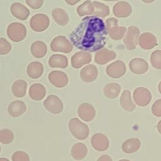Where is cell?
<instances>
[{
  "instance_id": "6da1fadb",
  "label": "cell",
  "mask_w": 161,
  "mask_h": 161,
  "mask_svg": "<svg viewBox=\"0 0 161 161\" xmlns=\"http://www.w3.org/2000/svg\"><path fill=\"white\" fill-rule=\"evenodd\" d=\"M108 32L103 19L95 16H86L72 31L69 39L77 48L95 52L108 42Z\"/></svg>"
},
{
  "instance_id": "7a4b0ae2",
  "label": "cell",
  "mask_w": 161,
  "mask_h": 161,
  "mask_svg": "<svg viewBox=\"0 0 161 161\" xmlns=\"http://www.w3.org/2000/svg\"><path fill=\"white\" fill-rule=\"evenodd\" d=\"M69 128L72 135L78 140H85L89 134L88 126L78 118H72L69 122Z\"/></svg>"
},
{
  "instance_id": "3957f363",
  "label": "cell",
  "mask_w": 161,
  "mask_h": 161,
  "mask_svg": "<svg viewBox=\"0 0 161 161\" xmlns=\"http://www.w3.org/2000/svg\"><path fill=\"white\" fill-rule=\"evenodd\" d=\"M117 19L111 18L106 20L105 26L109 36L114 40H119L123 38L126 33L125 26H118Z\"/></svg>"
},
{
  "instance_id": "277c9868",
  "label": "cell",
  "mask_w": 161,
  "mask_h": 161,
  "mask_svg": "<svg viewBox=\"0 0 161 161\" xmlns=\"http://www.w3.org/2000/svg\"><path fill=\"white\" fill-rule=\"evenodd\" d=\"M6 33L11 40L14 42H19L25 38L26 36V28L23 24L14 22L8 25Z\"/></svg>"
},
{
  "instance_id": "5b68a950",
  "label": "cell",
  "mask_w": 161,
  "mask_h": 161,
  "mask_svg": "<svg viewBox=\"0 0 161 161\" xmlns=\"http://www.w3.org/2000/svg\"><path fill=\"white\" fill-rule=\"evenodd\" d=\"M73 48L74 47L72 43L65 36L62 35H59L54 38L50 44V48L53 52L68 53L72 51Z\"/></svg>"
},
{
  "instance_id": "8992f818",
  "label": "cell",
  "mask_w": 161,
  "mask_h": 161,
  "mask_svg": "<svg viewBox=\"0 0 161 161\" xmlns=\"http://www.w3.org/2000/svg\"><path fill=\"white\" fill-rule=\"evenodd\" d=\"M50 25V19L45 14H36L33 15L30 20L31 28L36 32H42L47 30Z\"/></svg>"
},
{
  "instance_id": "52a82bcc",
  "label": "cell",
  "mask_w": 161,
  "mask_h": 161,
  "mask_svg": "<svg viewBox=\"0 0 161 161\" xmlns=\"http://www.w3.org/2000/svg\"><path fill=\"white\" fill-rule=\"evenodd\" d=\"M140 31L136 26H130L127 30V33L123 39V43L126 48L129 50H134L138 45V38Z\"/></svg>"
},
{
  "instance_id": "ba28073f",
  "label": "cell",
  "mask_w": 161,
  "mask_h": 161,
  "mask_svg": "<svg viewBox=\"0 0 161 161\" xmlns=\"http://www.w3.org/2000/svg\"><path fill=\"white\" fill-rule=\"evenodd\" d=\"M133 97L138 106L143 107L147 106L150 103L152 94L148 89L143 87H139L134 90Z\"/></svg>"
},
{
  "instance_id": "9c48e42d",
  "label": "cell",
  "mask_w": 161,
  "mask_h": 161,
  "mask_svg": "<svg viewBox=\"0 0 161 161\" xmlns=\"http://www.w3.org/2000/svg\"><path fill=\"white\" fill-rule=\"evenodd\" d=\"M43 105L48 111L53 114H59L63 111L62 101L55 95L48 96L44 101Z\"/></svg>"
},
{
  "instance_id": "30bf717a",
  "label": "cell",
  "mask_w": 161,
  "mask_h": 161,
  "mask_svg": "<svg viewBox=\"0 0 161 161\" xmlns=\"http://www.w3.org/2000/svg\"><path fill=\"white\" fill-rule=\"evenodd\" d=\"M126 70V65L121 60H116L111 63L106 69L107 75L114 79H118L124 75Z\"/></svg>"
},
{
  "instance_id": "8fae6325",
  "label": "cell",
  "mask_w": 161,
  "mask_h": 161,
  "mask_svg": "<svg viewBox=\"0 0 161 161\" xmlns=\"http://www.w3.org/2000/svg\"><path fill=\"white\" fill-rule=\"evenodd\" d=\"M48 79L52 85L58 88L65 87L69 82L67 75L64 72L58 70H53L50 72Z\"/></svg>"
},
{
  "instance_id": "7c38bea8",
  "label": "cell",
  "mask_w": 161,
  "mask_h": 161,
  "mask_svg": "<svg viewBox=\"0 0 161 161\" xmlns=\"http://www.w3.org/2000/svg\"><path fill=\"white\" fill-rule=\"evenodd\" d=\"M92 55L86 51H80L75 53L71 57V65L75 69H79L84 65L90 63Z\"/></svg>"
},
{
  "instance_id": "4fadbf2b",
  "label": "cell",
  "mask_w": 161,
  "mask_h": 161,
  "mask_svg": "<svg viewBox=\"0 0 161 161\" xmlns=\"http://www.w3.org/2000/svg\"><path fill=\"white\" fill-rule=\"evenodd\" d=\"M77 113L83 121H91L95 118L96 110L94 107L90 103H84L79 106Z\"/></svg>"
},
{
  "instance_id": "5bb4252c",
  "label": "cell",
  "mask_w": 161,
  "mask_h": 161,
  "mask_svg": "<svg viewBox=\"0 0 161 161\" xmlns=\"http://www.w3.org/2000/svg\"><path fill=\"white\" fill-rule=\"evenodd\" d=\"M92 147L97 151L103 152L106 150L109 146V142L108 137L103 133H97L91 138Z\"/></svg>"
},
{
  "instance_id": "9a60e30c",
  "label": "cell",
  "mask_w": 161,
  "mask_h": 161,
  "mask_svg": "<svg viewBox=\"0 0 161 161\" xmlns=\"http://www.w3.org/2000/svg\"><path fill=\"white\" fill-rule=\"evenodd\" d=\"M116 53L113 50H109L107 48H103L97 51L94 55V61L99 65H104L108 62L114 59Z\"/></svg>"
},
{
  "instance_id": "2e32d148",
  "label": "cell",
  "mask_w": 161,
  "mask_h": 161,
  "mask_svg": "<svg viewBox=\"0 0 161 161\" xmlns=\"http://www.w3.org/2000/svg\"><path fill=\"white\" fill-rule=\"evenodd\" d=\"M138 43L143 49L150 50L157 45V40L153 34L145 32L140 35L138 38Z\"/></svg>"
},
{
  "instance_id": "e0dca14e",
  "label": "cell",
  "mask_w": 161,
  "mask_h": 161,
  "mask_svg": "<svg viewBox=\"0 0 161 161\" xmlns=\"http://www.w3.org/2000/svg\"><path fill=\"white\" fill-rule=\"evenodd\" d=\"M113 13L117 18H127L131 14L132 8L128 2L121 1L114 5Z\"/></svg>"
},
{
  "instance_id": "ac0fdd59",
  "label": "cell",
  "mask_w": 161,
  "mask_h": 161,
  "mask_svg": "<svg viewBox=\"0 0 161 161\" xmlns=\"http://www.w3.org/2000/svg\"><path fill=\"white\" fill-rule=\"evenodd\" d=\"M98 75L97 67L92 64H89L84 67L80 72V79L86 82L94 81Z\"/></svg>"
},
{
  "instance_id": "d6986e66",
  "label": "cell",
  "mask_w": 161,
  "mask_h": 161,
  "mask_svg": "<svg viewBox=\"0 0 161 161\" xmlns=\"http://www.w3.org/2000/svg\"><path fill=\"white\" fill-rule=\"evenodd\" d=\"M129 68L135 74H143L148 70V64L143 58H135L129 62Z\"/></svg>"
},
{
  "instance_id": "ffe728a7",
  "label": "cell",
  "mask_w": 161,
  "mask_h": 161,
  "mask_svg": "<svg viewBox=\"0 0 161 161\" xmlns=\"http://www.w3.org/2000/svg\"><path fill=\"white\" fill-rule=\"evenodd\" d=\"M12 15L20 20L26 19L30 15V10L19 3H13L10 7Z\"/></svg>"
},
{
  "instance_id": "44dd1931",
  "label": "cell",
  "mask_w": 161,
  "mask_h": 161,
  "mask_svg": "<svg viewBox=\"0 0 161 161\" xmlns=\"http://www.w3.org/2000/svg\"><path fill=\"white\" fill-rule=\"evenodd\" d=\"M26 110L25 103L19 100H16L11 102L8 108V111L9 115L14 118L21 116Z\"/></svg>"
},
{
  "instance_id": "7402d4cb",
  "label": "cell",
  "mask_w": 161,
  "mask_h": 161,
  "mask_svg": "<svg viewBox=\"0 0 161 161\" xmlns=\"http://www.w3.org/2000/svg\"><path fill=\"white\" fill-rule=\"evenodd\" d=\"M43 65L42 63L34 61L28 64L26 69V72L30 78L38 79L43 74Z\"/></svg>"
},
{
  "instance_id": "603a6c76",
  "label": "cell",
  "mask_w": 161,
  "mask_h": 161,
  "mask_svg": "<svg viewBox=\"0 0 161 161\" xmlns=\"http://www.w3.org/2000/svg\"><path fill=\"white\" fill-rule=\"evenodd\" d=\"M46 94V89L43 85L39 83L32 84L29 89L30 97L35 101L42 100Z\"/></svg>"
},
{
  "instance_id": "cb8c5ba5",
  "label": "cell",
  "mask_w": 161,
  "mask_h": 161,
  "mask_svg": "<svg viewBox=\"0 0 161 161\" xmlns=\"http://www.w3.org/2000/svg\"><path fill=\"white\" fill-rule=\"evenodd\" d=\"M120 105L124 110L128 112H131L135 109V104L132 101L131 92L129 90L123 91L120 97Z\"/></svg>"
},
{
  "instance_id": "d4e9b609",
  "label": "cell",
  "mask_w": 161,
  "mask_h": 161,
  "mask_svg": "<svg viewBox=\"0 0 161 161\" xmlns=\"http://www.w3.org/2000/svg\"><path fill=\"white\" fill-rule=\"evenodd\" d=\"M48 65L52 68L65 69L68 66V59L64 55L54 54L49 58Z\"/></svg>"
},
{
  "instance_id": "484cf974",
  "label": "cell",
  "mask_w": 161,
  "mask_h": 161,
  "mask_svg": "<svg viewBox=\"0 0 161 161\" xmlns=\"http://www.w3.org/2000/svg\"><path fill=\"white\" fill-rule=\"evenodd\" d=\"M30 50L32 55L38 58L43 57L47 52V45L42 41H35L31 45Z\"/></svg>"
},
{
  "instance_id": "4316f807",
  "label": "cell",
  "mask_w": 161,
  "mask_h": 161,
  "mask_svg": "<svg viewBox=\"0 0 161 161\" xmlns=\"http://www.w3.org/2000/svg\"><path fill=\"white\" fill-rule=\"evenodd\" d=\"M141 142L137 138H131L125 140L121 146L122 150L126 153H132L139 150Z\"/></svg>"
},
{
  "instance_id": "83f0119b",
  "label": "cell",
  "mask_w": 161,
  "mask_h": 161,
  "mask_svg": "<svg viewBox=\"0 0 161 161\" xmlns=\"http://www.w3.org/2000/svg\"><path fill=\"white\" fill-rule=\"evenodd\" d=\"M53 20L60 26H65L69 21V17L65 11L62 8H55L52 11Z\"/></svg>"
},
{
  "instance_id": "f1b7e54d",
  "label": "cell",
  "mask_w": 161,
  "mask_h": 161,
  "mask_svg": "<svg viewBox=\"0 0 161 161\" xmlns=\"http://www.w3.org/2000/svg\"><path fill=\"white\" fill-rule=\"evenodd\" d=\"M87 153V148L83 143L74 144L71 149V155L75 160H80L84 159Z\"/></svg>"
},
{
  "instance_id": "f546056e",
  "label": "cell",
  "mask_w": 161,
  "mask_h": 161,
  "mask_svg": "<svg viewBox=\"0 0 161 161\" xmlns=\"http://www.w3.org/2000/svg\"><path fill=\"white\" fill-rule=\"evenodd\" d=\"M27 83L25 80L19 79L15 80L12 86L11 91L13 94L16 97H23L26 94Z\"/></svg>"
},
{
  "instance_id": "4dcf8cb0",
  "label": "cell",
  "mask_w": 161,
  "mask_h": 161,
  "mask_svg": "<svg viewBox=\"0 0 161 161\" xmlns=\"http://www.w3.org/2000/svg\"><path fill=\"white\" fill-rule=\"evenodd\" d=\"M121 91V86L117 83H110L106 85L103 89V92L109 99H114L118 97Z\"/></svg>"
},
{
  "instance_id": "1f68e13d",
  "label": "cell",
  "mask_w": 161,
  "mask_h": 161,
  "mask_svg": "<svg viewBox=\"0 0 161 161\" xmlns=\"http://www.w3.org/2000/svg\"><path fill=\"white\" fill-rule=\"evenodd\" d=\"M92 4L94 8V11L93 14L95 16L104 18L109 14L110 11L108 6L96 1L92 2Z\"/></svg>"
},
{
  "instance_id": "d6a6232c",
  "label": "cell",
  "mask_w": 161,
  "mask_h": 161,
  "mask_svg": "<svg viewBox=\"0 0 161 161\" xmlns=\"http://www.w3.org/2000/svg\"><path fill=\"white\" fill-rule=\"evenodd\" d=\"M94 8L92 3L87 0L80 4L77 8V13L79 16H84L86 15H91L94 13Z\"/></svg>"
},
{
  "instance_id": "836d02e7",
  "label": "cell",
  "mask_w": 161,
  "mask_h": 161,
  "mask_svg": "<svg viewBox=\"0 0 161 161\" xmlns=\"http://www.w3.org/2000/svg\"><path fill=\"white\" fill-rule=\"evenodd\" d=\"M14 140L13 131L8 128H3L0 130V142L3 144L11 143Z\"/></svg>"
},
{
  "instance_id": "e575fe53",
  "label": "cell",
  "mask_w": 161,
  "mask_h": 161,
  "mask_svg": "<svg viewBox=\"0 0 161 161\" xmlns=\"http://www.w3.org/2000/svg\"><path fill=\"white\" fill-rule=\"evenodd\" d=\"M150 62L155 69H161V51L160 50H155L150 55Z\"/></svg>"
},
{
  "instance_id": "d590c367",
  "label": "cell",
  "mask_w": 161,
  "mask_h": 161,
  "mask_svg": "<svg viewBox=\"0 0 161 161\" xmlns=\"http://www.w3.org/2000/svg\"><path fill=\"white\" fill-rule=\"evenodd\" d=\"M11 43L4 38H0V55H6L11 50Z\"/></svg>"
},
{
  "instance_id": "8d00e7d4",
  "label": "cell",
  "mask_w": 161,
  "mask_h": 161,
  "mask_svg": "<svg viewBox=\"0 0 161 161\" xmlns=\"http://www.w3.org/2000/svg\"><path fill=\"white\" fill-rule=\"evenodd\" d=\"M12 161H30V157L23 151H16L12 155Z\"/></svg>"
},
{
  "instance_id": "74e56055",
  "label": "cell",
  "mask_w": 161,
  "mask_h": 161,
  "mask_svg": "<svg viewBox=\"0 0 161 161\" xmlns=\"http://www.w3.org/2000/svg\"><path fill=\"white\" fill-rule=\"evenodd\" d=\"M152 111L154 116L157 117L161 116V99L157 100L152 107Z\"/></svg>"
},
{
  "instance_id": "f35d334b",
  "label": "cell",
  "mask_w": 161,
  "mask_h": 161,
  "mask_svg": "<svg viewBox=\"0 0 161 161\" xmlns=\"http://www.w3.org/2000/svg\"><path fill=\"white\" fill-rule=\"evenodd\" d=\"M44 0H26V3L28 6L33 9H38L43 4Z\"/></svg>"
},
{
  "instance_id": "ab89813d",
  "label": "cell",
  "mask_w": 161,
  "mask_h": 161,
  "mask_svg": "<svg viewBox=\"0 0 161 161\" xmlns=\"http://www.w3.org/2000/svg\"><path fill=\"white\" fill-rule=\"evenodd\" d=\"M97 161H113V160L110 156L108 155H103L97 160Z\"/></svg>"
},
{
  "instance_id": "60d3db41",
  "label": "cell",
  "mask_w": 161,
  "mask_h": 161,
  "mask_svg": "<svg viewBox=\"0 0 161 161\" xmlns=\"http://www.w3.org/2000/svg\"><path fill=\"white\" fill-rule=\"evenodd\" d=\"M64 1H65V3H67L69 5H74L81 0H64Z\"/></svg>"
},
{
  "instance_id": "b9f144b4",
  "label": "cell",
  "mask_w": 161,
  "mask_h": 161,
  "mask_svg": "<svg viewBox=\"0 0 161 161\" xmlns=\"http://www.w3.org/2000/svg\"><path fill=\"white\" fill-rule=\"evenodd\" d=\"M143 3H147V4H149V3H153L155 0H142Z\"/></svg>"
},
{
  "instance_id": "7bdbcfd3",
  "label": "cell",
  "mask_w": 161,
  "mask_h": 161,
  "mask_svg": "<svg viewBox=\"0 0 161 161\" xmlns=\"http://www.w3.org/2000/svg\"><path fill=\"white\" fill-rule=\"evenodd\" d=\"M160 124H161V121H160L157 125V128H158V132L160 133H161V129H160Z\"/></svg>"
},
{
  "instance_id": "ee69618b",
  "label": "cell",
  "mask_w": 161,
  "mask_h": 161,
  "mask_svg": "<svg viewBox=\"0 0 161 161\" xmlns=\"http://www.w3.org/2000/svg\"><path fill=\"white\" fill-rule=\"evenodd\" d=\"M0 161H9V160L6 158L3 157V158H0Z\"/></svg>"
},
{
  "instance_id": "f6af8a7d",
  "label": "cell",
  "mask_w": 161,
  "mask_h": 161,
  "mask_svg": "<svg viewBox=\"0 0 161 161\" xmlns=\"http://www.w3.org/2000/svg\"><path fill=\"white\" fill-rule=\"evenodd\" d=\"M118 161H130V160H127V159H122V160H119Z\"/></svg>"
},
{
  "instance_id": "bcb514c9",
  "label": "cell",
  "mask_w": 161,
  "mask_h": 161,
  "mask_svg": "<svg viewBox=\"0 0 161 161\" xmlns=\"http://www.w3.org/2000/svg\"><path fill=\"white\" fill-rule=\"evenodd\" d=\"M103 1H119V0H103Z\"/></svg>"
},
{
  "instance_id": "7dc6e473",
  "label": "cell",
  "mask_w": 161,
  "mask_h": 161,
  "mask_svg": "<svg viewBox=\"0 0 161 161\" xmlns=\"http://www.w3.org/2000/svg\"><path fill=\"white\" fill-rule=\"evenodd\" d=\"M0 152H1V146H0Z\"/></svg>"
}]
</instances>
